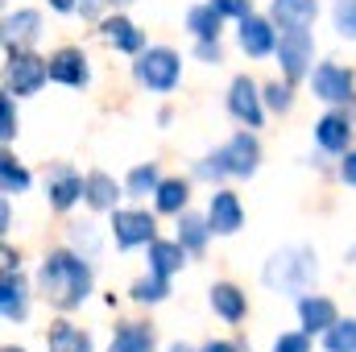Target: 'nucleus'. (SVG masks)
<instances>
[{
    "mask_svg": "<svg viewBox=\"0 0 356 352\" xmlns=\"http://www.w3.org/2000/svg\"><path fill=\"white\" fill-rule=\"evenodd\" d=\"M38 282H42V290H46V298H50L54 307L71 311V307H79V303L88 298L91 269H88V262H79L75 253H50L46 265H42V273H38Z\"/></svg>",
    "mask_w": 356,
    "mask_h": 352,
    "instance_id": "1",
    "label": "nucleus"
},
{
    "mask_svg": "<svg viewBox=\"0 0 356 352\" xmlns=\"http://www.w3.org/2000/svg\"><path fill=\"white\" fill-rule=\"evenodd\" d=\"M257 158H261V150H257V141L249 137V133H241V137H232L199 175L203 178H211V175H241V178H249L253 170H257Z\"/></svg>",
    "mask_w": 356,
    "mask_h": 352,
    "instance_id": "2",
    "label": "nucleus"
},
{
    "mask_svg": "<svg viewBox=\"0 0 356 352\" xmlns=\"http://www.w3.org/2000/svg\"><path fill=\"white\" fill-rule=\"evenodd\" d=\"M311 273H315V262H311V253H302V249H290V253H277L273 262L266 265V282L277 290H302L307 282H311Z\"/></svg>",
    "mask_w": 356,
    "mask_h": 352,
    "instance_id": "3",
    "label": "nucleus"
},
{
    "mask_svg": "<svg viewBox=\"0 0 356 352\" xmlns=\"http://www.w3.org/2000/svg\"><path fill=\"white\" fill-rule=\"evenodd\" d=\"M46 79H50V67L42 58H33L25 50H8V88L17 95H33Z\"/></svg>",
    "mask_w": 356,
    "mask_h": 352,
    "instance_id": "4",
    "label": "nucleus"
},
{
    "mask_svg": "<svg viewBox=\"0 0 356 352\" xmlns=\"http://www.w3.org/2000/svg\"><path fill=\"white\" fill-rule=\"evenodd\" d=\"M137 79L154 91H170L178 83V54L175 50H149V54H141Z\"/></svg>",
    "mask_w": 356,
    "mask_h": 352,
    "instance_id": "5",
    "label": "nucleus"
},
{
    "mask_svg": "<svg viewBox=\"0 0 356 352\" xmlns=\"http://www.w3.org/2000/svg\"><path fill=\"white\" fill-rule=\"evenodd\" d=\"M277 63H282L286 79H302L307 75V63H311V38H307V29H286V38L277 46Z\"/></svg>",
    "mask_w": 356,
    "mask_h": 352,
    "instance_id": "6",
    "label": "nucleus"
},
{
    "mask_svg": "<svg viewBox=\"0 0 356 352\" xmlns=\"http://www.w3.org/2000/svg\"><path fill=\"white\" fill-rule=\"evenodd\" d=\"M112 232H116V245H120V249L149 245V241H154V220H149L145 211H116Z\"/></svg>",
    "mask_w": 356,
    "mask_h": 352,
    "instance_id": "7",
    "label": "nucleus"
},
{
    "mask_svg": "<svg viewBox=\"0 0 356 352\" xmlns=\"http://www.w3.org/2000/svg\"><path fill=\"white\" fill-rule=\"evenodd\" d=\"M228 108H232V116L245 120L249 129L261 125V99H257V88H253L249 79H236V83H232V91H228Z\"/></svg>",
    "mask_w": 356,
    "mask_h": 352,
    "instance_id": "8",
    "label": "nucleus"
},
{
    "mask_svg": "<svg viewBox=\"0 0 356 352\" xmlns=\"http://www.w3.org/2000/svg\"><path fill=\"white\" fill-rule=\"evenodd\" d=\"M315 95L319 99H348L353 95V75L344 71V67H332V63H323V67H315Z\"/></svg>",
    "mask_w": 356,
    "mask_h": 352,
    "instance_id": "9",
    "label": "nucleus"
},
{
    "mask_svg": "<svg viewBox=\"0 0 356 352\" xmlns=\"http://www.w3.org/2000/svg\"><path fill=\"white\" fill-rule=\"evenodd\" d=\"M50 79H58L67 88H83L88 83V58L79 50H58L50 58Z\"/></svg>",
    "mask_w": 356,
    "mask_h": 352,
    "instance_id": "10",
    "label": "nucleus"
},
{
    "mask_svg": "<svg viewBox=\"0 0 356 352\" xmlns=\"http://www.w3.org/2000/svg\"><path fill=\"white\" fill-rule=\"evenodd\" d=\"M207 220H211V228L216 232H236L241 228V203H236V195H228V191H216L211 195V211H207Z\"/></svg>",
    "mask_w": 356,
    "mask_h": 352,
    "instance_id": "11",
    "label": "nucleus"
},
{
    "mask_svg": "<svg viewBox=\"0 0 356 352\" xmlns=\"http://www.w3.org/2000/svg\"><path fill=\"white\" fill-rule=\"evenodd\" d=\"M315 13H319L315 0H273V21H282V29H307Z\"/></svg>",
    "mask_w": 356,
    "mask_h": 352,
    "instance_id": "12",
    "label": "nucleus"
},
{
    "mask_svg": "<svg viewBox=\"0 0 356 352\" xmlns=\"http://www.w3.org/2000/svg\"><path fill=\"white\" fill-rule=\"evenodd\" d=\"M241 46H245V54H253V58H261L273 50V29H269V21L261 17H241Z\"/></svg>",
    "mask_w": 356,
    "mask_h": 352,
    "instance_id": "13",
    "label": "nucleus"
},
{
    "mask_svg": "<svg viewBox=\"0 0 356 352\" xmlns=\"http://www.w3.org/2000/svg\"><path fill=\"white\" fill-rule=\"evenodd\" d=\"M104 38H108L116 50H124V54H137V50L145 46L141 29H137L133 21H124V17H112V21H104Z\"/></svg>",
    "mask_w": 356,
    "mask_h": 352,
    "instance_id": "14",
    "label": "nucleus"
},
{
    "mask_svg": "<svg viewBox=\"0 0 356 352\" xmlns=\"http://www.w3.org/2000/svg\"><path fill=\"white\" fill-rule=\"evenodd\" d=\"M0 307H4V319H25V282L17 278V269H4Z\"/></svg>",
    "mask_w": 356,
    "mask_h": 352,
    "instance_id": "15",
    "label": "nucleus"
},
{
    "mask_svg": "<svg viewBox=\"0 0 356 352\" xmlns=\"http://www.w3.org/2000/svg\"><path fill=\"white\" fill-rule=\"evenodd\" d=\"M182 253H186L182 241L178 245H170V241H149V269L162 273V278H170L175 269H182Z\"/></svg>",
    "mask_w": 356,
    "mask_h": 352,
    "instance_id": "16",
    "label": "nucleus"
},
{
    "mask_svg": "<svg viewBox=\"0 0 356 352\" xmlns=\"http://www.w3.org/2000/svg\"><path fill=\"white\" fill-rule=\"evenodd\" d=\"M38 25H42V17H38L33 8H21V13H13V17H8V50H17V46H29V42L38 38Z\"/></svg>",
    "mask_w": 356,
    "mask_h": 352,
    "instance_id": "17",
    "label": "nucleus"
},
{
    "mask_svg": "<svg viewBox=\"0 0 356 352\" xmlns=\"http://www.w3.org/2000/svg\"><path fill=\"white\" fill-rule=\"evenodd\" d=\"M298 311H302V328L307 332H327L336 323V307L327 298H302Z\"/></svg>",
    "mask_w": 356,
    "mask_h": 352,
    "instance_id": "18",
    "label": "nucleus"
},
{
    "mask_svg": "<svg viewBox=\"0 0 356 352\" xmlns=\"http://www.w3.org/2000/svg\"><path fill=\"white\" fill-rule=\"evenodd\" d=\"M149 349H154V332L145 323H124L108 352H149Z\"/></svg>",
    "mask_w": 356,
    "mask_h": 352,
    "instance_id": "19",
    "label": "nucleus"
},
{
    "mask_svg": "<svg viewBox=\"0 0 356 352\" xmlns=\"http://www.w3.org/2000/svg\"><path fill=\"white\" fill-rule=\"evenodd\" d=\"M211 307L228 319V323H236L241 315H245V294L236 290V286H228V282H220V286H211Z\"/></svg>",
    "mask_w": 356,
    "mask_h": 352,
    "instance_id": "20",
    "label": "nucleus"
},
{
    "mask_svg": "<svg viewBox=\"0 0 356 352\" xmlns=\"http://www.w3.org/2000/svg\"><path fill=\"white\" fill-rule=\"evenodd\" d=\"M220 8L216 4H199V8H191V17H186V25L199 33V42H216L220 38Z\"/></svg>",
    "mask_w": 356,
    "mask_h": 352,
    "instance_id": "21",
    "label": "nucleus"
},
{
    "mask_svg": "<svg viewBox=\"0 0 356 352\" xmlns=\"http://www.w3.org/2000/svg\"><path fill=\"white\" fill-rule=\"evenodd\" d=\"M348 120L344 116H323L319 125H315V137H319V145L323 150H348Z\"/></svg>",
    "mask_w": 356,
    "mask_h": 352,
    "instance_id": "22",
    "label": "nucleus"
},
{
    "mask_svg": "<svg viewBox=\"0 0 356 352\" xmlns=\"http://www.w3.org/2000/svg\"><path fill=\"white\" fill-rule=\"evenodd\" d=\"M46 344H50V352H91L88 336H83V332H75L71 323H54Z\"/></svg>",
    "mask_w": 356,
    "mask_h": 352,
    "instance_id": "23",
    "label": "nucleus"
},
{
    "mask_svg": "<svg viewBox=\"0 0 356 352\" xmlns=\"http://www.w3.org/2000/svg\"><path fill=\"white\" fill-rule=\"evenodd\" d=\"M83 195L91 207H116V182L108 175H88L83 178Z\"/></svg>",
    "mask_w": 356,
    "mask_h": 352,
    "instance_id": "24",
    "label": "nucleus"
},
{
    "mask_svg": "<svg viewBox=\"0 0 356 352\" xmlns=\"http://www.w3.org/2000/svg\"><path fill=\"white\" fill-rule=\"evenodd\" d=\"M83 195V178H75V175H58L54 182H50V203L58 207V211H67L75 199Z\"/></svg>",
    "mask_w": 356,
    "mask_h": 352,
    "instance_id": "25",
    "label": "nucleus"
},
{
    "mask_svg": "<svg viewBox=\"0 0 356 352\" xmlns=\"http://www.w3.org/2000/svg\"><path fill=\"white\" fill-rule=\"evenodd\" d=\"M207 228H211V220H199V216H182V224H178V241L195 253V249H203L207 245Z\"/></svg>",
    "mask_w": 356,
    "mask_h": 352,
    "instance_id": "26",
    "label": "nucleus"
},
{
    "mask_svg": "<svg viewBox=\"0 0 356 352\" xmlns=\"http://www.w3.org/2000/svg\"><path fill=\"white\" fill-rule=\"evenodd\" d=\"M166 294H170V286H166L162 273H149V278H141V282L133 286V298H137V303H162Z\"/></svg>",
    "mask_w": 356,
    "mask_h": 352,
    "instance_id": "27",
    "label": "nucleus"
},
{
    "mask_svg": "<svg viewBox=\"0 0 356 352\" xmlns=\"http://www.w3.org/2000/svg\"><path fill=\"white\" fill-rule=\"evenodd\" d=\"M327 352H356V319L327 328Z\"/></svg>",
    "mask_w": 356,
    "mask_h": 352,
    "instance_id": "28",
    "label": "nucleus"
},
{
    "mask_svg": "<svg viewBox=\"0 0 356 352\" xmlns=\"http://www.w3.org/2000/svg\"><path fill=\"white\" fill-rule=\"evenodd\" d=\"M158 207L162 211H182L186 207V186L170 178V182H158Z\"/></svg>",
    "mask_w": 356,
    "mask_h": 352,
    "instance_id": "29",
    "label": "nucleus"
},
{
    "mask_svg": "<svg viewBox=\"0 0 356 352\" xmlns=\"http://www.w3.org/2000/svg\"><path fill=\"white\" fill-rule=\"evenodd\" d=\"M0 178H4V191H8V195H17V191H25V186H29V175L17 166V158H13V154H4V158H0Z\"/></svg>",
    "mask_w": 356,
    "mask_h": 352,
    "instance_id": "30",
    "label": "nucleus"
},
{
    "mask_svg": "<svg viewBox=\"0 0 356 352\" xmlns=\"http://www.w3.org/2000/svg\"><path fill=\"white\" fill-rule=\"evenodd\" d=\"M129 191H133V195L158 191V170H154V166H137V170L129 175Z\"/></svg>",
    "mask_w": 356,
    "mask_h": 352,
    "instance_id": "31",
    "label": "nucleus"
},
{
    "mask_svg": "<svg viewBox=\"0 0 356 352\" xmlns=\"http://www.w3.org/2000/svg\"><path fill=\"white\" fill-rule=\"evenodd\" d=\"M336 29L356 42V0H340V8H336Z\"/></svg>",
    "mask_w": 356,
    "mask_h": 352,
    "instance_id": "32",
    "label": "nucleus"
},
{
    "mask_svg": "<svg viewBox=\"0 0 356 352\" xmlns=\"http://www.w3.org/2000/svg\"><path fill=\"white\" fill-rule=\"evenodd\" d=\"M0 137H4V141H13V137H17V112H13V95H4V99H0Z\"/></svg>",
    "mask_w": 356,
    "mask_h": 352,
    "instance_id": "33",
    "label": "nucleus"
},
{
    "mask_svg": "<svg viewBox=\"0 0 356 352\" xmlns=\"http://www.w3.org/2000/svg\"><path fill=\"white\" fill-rule=\"evenodd\" d=\"M224 17H249V8H253V0H211Z\"/></svg>",
    "mask_w": 356,
    "mask_h": 352,
    "instance_id": "34",
    "label": "nucleus"
},
{
    "mask_svg": "<svg viewBox=\"0 0 356 352\" xmlns=\"http://www.w3.org/2000/svg\"><path fill=\"white\" fill-rule=\"evenodd\" d=\"M266 104L277 108V112H286V108H290V91L282 88V83H273V88H266Z\"/></svg>",
    "mask_w": 356,
    "mask_h": 352,
    "instance_id": "35",
    "label": "nucleus"
},
{
    "mask_svg": "<svg viewBox=\"0 0 356 352\" xmlns=\"http://www.w3.org/2000/svg\"><path fill=\"white\" fill-rule=\"evenodd\" d=\"M273 352H307V336H294V332H290V336H282V340L273 344Z\"/></svg>",
    "mask_w": 356,
    "mask_h": 352,
    "instance_id": "36",
    "label": "nucleus"
},
{
    "mask_svg": "<svg viewBox=\"0 0 356 352\" xmlns=\"http://www.w3.org/2000/svg\"><path fill=\"white\" fill-rule=\"evenodd\" d=\"M199 58L203 63H220V42H199Z\"/></svg>",
    "mask_w": 356,
    "mask_h": 352,
    "instance_id": "37",
    "label": "nucleus"
},
{
    "mask_svg": "<svg viewBox=\"0 0 356 352\" xmlns=\"http://www.w3.org/2000/svg\"><path fill=\"white\" fill-rule=\"evenodd\" d=\"M344 182H353V186H356V154L344 158Z\"/></svg>",
    "mask_w": 356,
    "mask_h": 352,
    "instance_id": "38",
    "label": "nucleus"
},
{
    "mask_svg": "<svg viewBox=\"0 0 356 352\" xmlns=\"http://www.w3.org/2000/svg\"><path fill=\"white\" fill-rule=\"evenodd\" d=\"M79 8H83V17H95L99 13V0H79Z\"/></svg>",
    "mask_w": 356,
    "mask_h": 352,
    "instance_id": "39",
    "label": "nucleus"
},
{
    "mask_svg": "<svg viewBox=\"0 0 356 352\" xmlns=\"http://www.w3.org/2000/svg\"><path fill=\"white\" fill-rule=\"evenodd\" d=\"M203 352H236V349H232V344H224V340H216V344H207Z\"/></svg>",
    "mask_w": 356,
    "mask_h": 352,
    "instance_id": "40",
    "label": "nucleus"
},
{
    "mask_svg": "<svg viewBox=\"0 0 356 352\" xmlns=\"http://www.w3.org/2000/svg\"><path fill=\"white\" fill-rule=\"evenodd\" d=\"M50 4H54V8H63V13H67V8H75V0H50Z\"/></svg>",
    "mask_w": 356,
    "mask_h": 352,
    "instance_id": "41",
    "label": "nucleus"
},
{
    "mask_svg": "<svg viewBox=\"0 0 356 352\" xmlns=\"http://www.w3.org/2000/svg\"><path fill=\"white\" fill-rule=\"evenodd\" d=\"M170 352H191V349H182V344H175V349H170Z\"/></svg>",
    "mask_w": 356,
    "mask_h": 352,
    "instance_id": "42",
    "label": "nucleus"
},
{
    "mask_svg": "<svg viewBox=\"0 0 356 352\" xmlns=\"http://www.w3.org/2000/svg\"><path fill=\"white\" fill-rule=\"evenodd\" d=\"M112 4H129V0H112Z\"/></svg>",
    "mask_w": 356,
    "mask_h": 352,
    "instance_id": "43",
    "label": "nucleus"
},
{
    "mask_svg": "<svg viewBox=\"0 0 356 352\" xmlns=\"http://www.w3.org/2000/svg\"><path fill=\"white\" fill-rule=\"evenodd\" d=\"M4 352H21V349H4Z\"/></svg>",
    "mask_w": 356,
    "mask_h": 352,
    "instance_id": "44",
    "label": "nucleus"
}]
</instances>
